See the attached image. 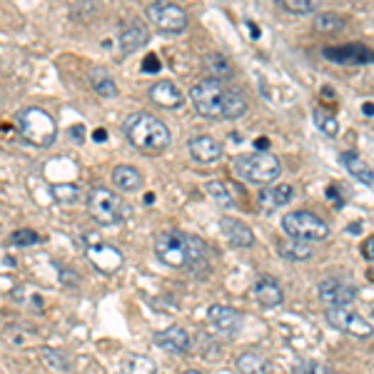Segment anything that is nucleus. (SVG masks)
<instances>
[{
	"instance_id": "32",
	"label": "nucleus",
	"mask_w": 374,
	"mask_h": 374,
	"mask_svg": "<svg viewBox=\"0 0 374 374\" xmlns=\"http://www.w3.org/2000/svg\"><path fill=\"white\" fill-rule=\"evenodd\" d=\"M42 362L48 364L50 369H55V372H70V364H68V359H65V354L53 347L42 349Z\"/></svg>"
},
{
	"instance_id": "3",
	"label": "nucleus",
	"mask_w": 374,
	"mask_h": 374,
	"mask_svg": "<svg viewBox=\"0 0 374 374\" xmlns=\"http://www.w3.org/2000/svg\"><path fill=\"white\" fill-rule=\"evenodd\" d=\"M122 132H125L127 143L132 148L148 155L165 153L170 148V143H173L170 127L148 110H137L132 115H127L125 122H122Z\"/></svg>"
},
{
	"instance_id": "26",
	"label": "nucleus",
	"mask_w": 374,
	"mask_h": 374,
	"mask_svg": "<svg viewBox=\"0 0 374 374\" xmlns=\"http://www.w3.org/2000/svg\"><path fill=\"white\" fill-rule=\"evenodd\" d=\"M238 369L242 374H267L269 362H267V357H262L259 352H245L238 357Z\"/></svg>"
},
{
	"instance_id": "13",
	"label": "nucleus",
	"mask_w": 374,
	"mask_h": 374,
	"mask_svg": "<svg viewBox=\"0 0 374 374\" xmlns=\"http://www.w3.org/2000/svg\"><path fill=\"white\" fill-rule=\"evenodd\" d=\"M322 55L337 65H369L372 63V50H369L367 45H362V42H349V45H339V48H325Z\"/></svg>"
},
{
	"instance_id": "22",
	"label": "nucleus",
	"mask_w": 374,
	"mask_h": 374,
	"mask_svg": "<svg viewBox=\"0 0 374 374\" xmlns=\"http://www.w3.org/2000/svg\"><path fill=\"white\" fill-rule=\"evenodd\" d=\"M112 182H115V187L120 192H137V190H143L145 177H143V173L137 168H132V165H117V168L112 170Z\"/></svg>"
},
{
	"instance_id": "14",
	"label": "nucleus",
	"mask_w": 374,
	"mask_h": 374,
	"mask_svg": "<svg viewBox=\"0 0 374 374\" xmlns=\"http://www.w3.org/2000/svg\"><path fill=\"white\" fill-rule=\"evenodd\" d=\"M148 40H150V30L143 21H127L120 28V33H117V42H120L122 55H132L135 50L143 48Z\"/></svg>"
},
{
	"instance_id": "37",
	"label": "nucleus",
	"mask_w": 374,
	"mask_h": 374,
	"mask_svg": "<svg viewBox=\"0 0 374 374\" xmlns=\"http://www.w3.org/2000/svg\"><path fill=\"white\" fill-rule=\"evenodd\" d=\"M143 70H145V73H158V70H160L158 55H148V60L143 63Z\"/></svg>"
},
{
	"instance_id": "28",
	"label": "nucleus",
	"mask_w": 374,
	"mask_h": 374,
	"mask_svg": "<svg viewBox=\"0 0 374 374\" xmlns=\"http://www.w3.org/2000/svg\"><path fill=\"white\" fill-rule=\"evenodd\" d=\"M50 195L60 205H75L80 200V187L75 182H53L50 185Z\"/></svg>"
},
{
	"instance_id": "12",
	"label": "nucleus",
	"mask_w": 374,
	"mask_h": 374,
	"mask_svg": "<svg viewBox=\"0 0 374 374\" xmlns=\"http://www.w3.org/2000/svg\"><path fill=\"white\" fill-rule=\"evenodd\" d=\"M207 322H210V327L220 334V337H232V334L240 332L245 317H242V312H238L235 307L210 305L207 307Z\"/></svg>"
},
{
	"instance_id": "41",
	"label": "nucleus",
	"mask_w": 374,
	"mask_h": 374,
	"mask_svg": "<svg viewBox=\"0 0 374 374\" xmlns=\"http://www.w3.org/2000/svg\"><path fill=\"white\" fill-rule=\"evenodd\" d=\"M93 140H95V143H103V140H107V130H103V127H98V130L93 132Z\"/></svg>"
},
{
	"instance_id": "30",
	"label": "nucleus",
	"mask_w": 374,
	"mask_h": 374,
	"mask_svg": "<svg viewBox=\"0 0 374 374\" xmlns=\"http://www.w3.org/2000/svg\"><path fill=\"white\" fill-rule=\"evenodd\" d=\"M315 122H317V130L325 132V135H329V137H334L339 132L337 117H334L329 110H322V107H317V110H315Z\"/></svg>"
},
{
	"instance_id": "38",
	"label": "nucleus",
	"mask_w": 374,
	"mask_h": 374,
	"mask_svg": "<svg viewBox=\"0 0 374 374\" xmlns=\"http://www.w3.org/2000/svg\"><path fill=\"white\" fill-rule=\"evenodd\" d=\"M362 252H364V257H367V262H372V259H374V240H372V238L364 240Z\"/></svg>"
},
{
	"instance_id": "18",
	"label": "nucleus",
	"mask_w": 374,
	"mask_h": 374,
	"mask_svg": "<svg viewBox=\"0 0 374 374\" xmlns=\"http://www.w3.org/2000/svg\"><path fill=\"white\" fill-rule=\"evenodd\" d=\"M255 297H257V302L262 307H279L285 302V290H282V285L274 277L262 274L255 282Z\"/></svg>"
},
{
	"instance_id": "33",
	"label": "nucleus",
	"mask_w": 374,
	"mask_h": 374,
	"mask_svg": "<svg viewBox=\"0 0 374 374\" xmlns=\"http://www.w3.org/2000/svg\"><path fill=\"white\" fill-rule=\"evenodd\" d=\"M8 242L16 245V247H33V245L40 242V235H37L35 230H30V227H25V230H16V232H13Z\"/></svg>"
},
{
	"instance_id": "8",
	"label": "nucleus",
	"mask_w": 374,
	"mask_h": 374,
	"mask_svg": "<svg viewBox=\"0 0 374 374\" xmlns=\"http://www.w3.org/2000/svg\"><path fill=\"white\" fill-rule=\"evenodd\" d=\"M317 295L325 302L327 310H339V307H352V302L357 300V287L347 279L325 277L317 285Z\"/></svg>"
},
{
	"instance_id": "7",
	"label": "nucleus",
	"mask_w": 374,
	"mask_h": 374,
	"mask_svg": "<svg viewBox=\"0 0 374 374\" xmlns=\"http://www.w3.org/2000/svg\"><path fill=\"white\" fill-rule=\"evenodd\" d=\"M282 230L290 235L292 240H302V242H320L329 235V227L320 215L310 210H295L287 212L282 220Z\"/></svg>"
},
{
	"instance_id": "40",
	"label": "nucleus",
	"mask_w": 374,
	"mask_h": 374,
	"mask_svg": "<svg viewBox=\"0 0 374 374\" xmlns=\"http://www.w3.org/2000/svg\"><path fill=\"white\" fill-rule=\"evenodd\" d=\"M255 148H257V153H267L269 140H267V137H257V140H255Z\"/></svg>"
},
{
	"instance_id": "21",
	"label": "nucleus",
	"mask_w": 374,
	"mask_h": 374,
	"mask_svg": "<svg viewBox=\"0 0 374 374\" xmlns=\"http://www.w3.org/2000/svg\"><path fill=\"white\" fill-rule=\"evenodd\" d=\"M339 160H342L344 170H347L349 175H352L354 180H359L362 185H367V187H372L374 182V175H372V165L367 163V160L362 158L359 153H354V150H347V153L339 155Z\"/></svg>"
},
{
	"instance_id": "9",
	"label": "nucleus",
	"mask_w": 374,
	"mask_h": 374,
	"mask_svg": "<svg viewBox=\"0 0 374 374\" xmlns=\"http://www.w3.org/2000/svg\"><path fill=\"white\" fill-rule=\"evenodd\" d=\"M327 322L339 329L344 334H352L359 339H369L372 337V322L364 320L359 312H354L352 307H339V310H325Z\"/></svg>"
},
{
	"instance_id": "17",
	"label": "nucleus",
	"mask_w": 374,
	"mask_h": 374,
	"mask_svg": "<svg viewBox=\"0 0 374 374\" xmlns=\"http://www.w3.org/2000/svg\"><path fill=\"white\" fill-rule=\"evenodd\" d=\"M150 100L160 107H168V110H177V107L185 103V95L175 83H170V80H160V83H155L153 88H150Z\"/></svg>"
},
{
	"instance_id": "35",
	"label": "nucleus",
	"mask_w": 374,
	"mask_h": 374,
	"mask_svg": "<svg viewBox=\"0 0 374 374\" xmlns=\"http://www.w3.org/2000/svg\"><path fill=\"white\" fill-rule=\"evenodd\" d=\"M295 374H329V369L322 362H315V359H300L295 364Z\"/></svg>"
},
{
	"instance_id": "24",
	"label": "nucleus",
	"mask_w": 374,
	"mask_h": 374,
	"mask_svg": "<svg viewBox=\"0 0 374 374\" xmlns=\"http://www.w3.org/2000/svg\"><path fill=\"white\" fill-rule=\"evenodd\" d=\"M90 85L100 98H117V85L112 80V75L103 68H93L90 70Z\"/></svg>"
},
{
	"instance_id": "6",
	"label": "nucleus",
	"mask_w": 374,
	"mask_h": 374,
	"mask_svg": "<svg viewBox=\"0 0 374 374\" xmlns=\"http://www.w3.org/2000/svg\"><path fill=\"white\" fill-rule=\"evenodd\" d=\"M235 173L252 185H267L279 177L282 163L269 153H247L235 158Z\"/></svg>"
},
{
	"instance_id": "16",
	"label": "nucleus",
	"mask_w": 374,
	"mask_h": 374,
	"mask_svg": "<svg viewBox=\"0 0 374 374\" xmlns=\"http://www.w3.org/2000/svg\"><path fill=\"white\" fill-rule=\"evenodd\" d=\"M192 160H197L200 165H215L222 160V145L217 143L215 137L210 135H197L187 143Z\"/></svg>"
},
{
	"instance_id": "11",
	"label": "nucleus",
	"mask_w": 374,
	"mask_h": 374,
	"mask_svg": "<svg viewBox=\"0 0 374 374\" xmlns=\"http://www.w3.org/2000/svg\"><path fill=\"white\" fill-rule=\"evenodd\" d=\"M85 255H88L90 264L103 274H115L122 267L125 257L115 245H105V242H88L85 245Z\"/></svg>"
},
{
	"instance_id": "2",
	"label": "nucleus",
	"mask_w": 374,
	"mask_h": 374,
	"mask_svg": "<svg viewBox=\"0 0 374 374\" xmlns=\"http://www.w3.org/2000/svg\"><path fill=\"white\" fill-rule=\"evenodd\" d=\"M155 255L168 267H200L207 262V247L200 238L182 230H165L155 238Z\"/></svg>"
},
{
	"instance_id": "27",
	"label": "nucleus",
	"mask_w": 374,
	"mask_h": 374,
	"mask_svg": "<svg viewBox=\"0 0 374 374\" xmlns=\"http://www.w3.org/2000/svg\"><path fill=\"white\" fill-rule=\"evenodd\" d=\"M155 372H158V367L145 354H130L122 362V374H155Z\"/></svg>"
},
{
	"instance_id": "25",
	"label": "nucleus",
	"mask_w": 374,
	"mask_h": 374,
	"mask_svg": "<svg viewBox=\"0 0 374 374\" xmlns=\"http://www.w3.org/2000/svg\"><path fill=\"white\" fill-rule=\"evenodd\" d=\"M205 192L210 195V200L215 202V205L225 207V210L235 207V195H232V187L227 182H222V180H210V182L205 185Z\"/></svg>"
},
{
	"instance_id": "23",
	"label": "nucleus",
	"mask_w": 374,
	"mask_h": 374,
	"mask_svg": "<svg viewBox=\"0 0 374 374\" xmlns=\"http://www.w3.org/2000/svg\"><path fill=\"white\" fill-rule=\"evenodd\" d=\"M277 252L287 259V262H305L315 255L310 242H302V240H279L277 242Z\"/></svg>"
},
{
	"instance_id": "43",
	"label": "nucleus",
	"mask_w": 374,
	"mask_h": 374,
	"mask_svg": "<svg viewBox=\"0 0 374 374\" xmlns=\"http://www.w3.org/2000/svg\"><path fill=\"white\" fill-rule=\"evenodd\" d=\"M185 374H202V372H195V369H190V372H185Z\"/></svg>"
},
{
	"instance_id": "19",
	"label": "nucleus",
	"mask_w": 374,
	"mask_h": 374,
	"mask_svg": "<svg viewBox=\"0 0 374 374\" xmlns=\"http://www.w3.org/2000/svg\"><path fill=\"white\" fill-rule=\"evenodd\" d=\"M220 230H222V235H225V238L235 245V247H252L255 245V232L250 230L245 222L235 220V217H222Z\"/></svg>"
},
{
	"instance_id": "42",
	"label": "nucleus",
	"mask_w": 374,
	"mask_h": 374,
	"mask_svg": "<svg viewBox=\"0 0 374 374\" xmlns=\"http://www.w3.org/2000/svg\"><path fill=\"white\" fill-rule=\"evenodd\" d=\"M362 112H364V115H367V117H372V115H374V107H372V103H364Z\"/></svg>"
},
{
	"instance_id": "4",
	"label": "nucleus",
	"mask_w": 374,
	"mask_h": 374,
	"mask_svg": "<svg viewBox=\"0 0 374 374\" xmlns=\"http://www.w3.org/2000/svg\"><path fill=\"white\" fill-rule=\"evenodd\" d=\"M13 122H16L23 140L33 148H50L58 137V125H55L53 115L42 107H23L16 112Z\"/></svg>"
},
{
	"instance_id": "39",
	"label": "nucleus",
	"mask_w": 374,
	"mask_h": 374,
	"mask_svg": "<svg viewBox=\"0 0 374 374\" xmlns=\"http://www.w3.org/2000/svg\"><path fill=\"white\" fill-rule=\"evenodd\" d=\"M70 135L75 137V143H85V130L80 125H75V127H70Z\"/></svg>"
},
{
	"instance_id": "15",
	"label": "nucleus",
	"mask_w": 374,
	"mask_h": 374,
	"mask_svg": "<svg viewBox=\"0 0 374 374\" xmlns=\"http://www.w3.org/2000/svg\"><path fill=\"white\" fill-rule=\"evenodd\" d=\"M155 344L170 354H185L190 349V334H187L185 327L170 325L165 329H160V332H155Z\"/></svg>"
},
{
	"instance_id": "34",
	"label": "nucleus",
	"mask_w": 374,
	"mask_h": 374,
	"mask_svg": "<svg viewBox=\"0 0 374 374\" xmlns=\"http://www.w3.org/2000/svg\"><path fill=\"white\" fill-rule=\"evenodd\" d=\"M279 6L290 13H300V16H307V13L317 11L320 8V0H279Z\"/></svg>"
},
{
	"instance_id": "36",
	"label": "nucleus",
	"mask_w": 374,
	"mask_h": 374,
	"mask_svg": "<svg viewBox=\"0 0 374 374\" xmlns=\"http://www.w3.org/2000/svg\"><path fill=\"white\" fill-rule=\"evenodd\" d=\"M6 337L11 339V344L23 347V344H30L28 339H35V334L28 332V329H21V327H11V329H6Z\"/></svg>"
},
{
	"instance_id": "29",
	"label": "nucleus",
	"mask_w": 374,
	"mask_h": 374,
	"mask_svg": "<svg viewBox=\"0 0 374 374\" xmlns=\"http://www.w3.org/2000/svg\"><path fill=\"white\" fill-rule=\"evenodd\" d=\"M205 65H207V70L212 73L210 78H215V80L232 78V65H230V60H227L225 55H207Z\"/></svg>"
},
{
	"instance_id": "5",
	"label": "nucleus",
	"mask_w": 374,
	"mask_h": 374,
	"mask_svg": "<svg viewBox=\"0 0 374 374\" xmlns=\"http://www.w3.org/2000/svg\"><path fill=\"white\" fill-rule=\"evenodd\" d=\"M88 210L100 225H122L130 220L132 207L107 187H93L88 195Z\"/></svg>"
},
{
	"instance_id": "20",
	"label": "nucleus",
	"mask_w": 374,
	"mask_h": 374,
	"mask_svg": "<svg viewBox=\"0 0 374 374\" xmlns=\"http://www.w3.org/2000/svg\"><path fill=\"white\" fill-rule=\"evenodd\" d=\"M292 195H295V187L292 185H274V187H264V190H259L257 200H259V207H262L264 212H274L279 210V207H285L287 202L292 200Z\"/></svg>"
},
{
	"instance_id": "10",
	"label": "nucleus",
	"mask_w": 374,
	"mask_h": 374,
	"mask_svg": "<svg viewBox=\"0 0 374 374\" xmlns=\"http://www.w3.org/2000/svg\"><path fill=\"white\" fill-rule=\"evenodd\" d=\"M148 18L165 33H182L187 28V13L175 3H153L148 6Z\"/></svg>"
},
{
	"instance_id": "31",
	"label": "nucleus",
	"mask_w": 374,
	"mask_h": 374,
	"mask_svg": "<svg viewBox=\"0 0 374 374\" xmlns=\"http://www.w3.org/2000/svg\"><path fill=\"white\" fill-rule=\"evenodd\" d=\"M315 28L320 33H337L344 28V18L337 16V13H322V16H317Z\"/></svg>"
},
{
	"instance_id": "1",
	"label": "nucleus",
	"mask_w": 374,
	"mask_h": 374,
	"mask_svg": "<svg viewBox=\"0 0 374 374\" xmlns=\"http://www.w3.org/2000/svg\"><path fill=\"white\" fill-rule=\"evenodd\" d=\"M190 100L202 117L210 120H238L247 112V98L242 90L230 88L225 80L202 78L190 88Z\"/></svg>"
}]
</instances>
